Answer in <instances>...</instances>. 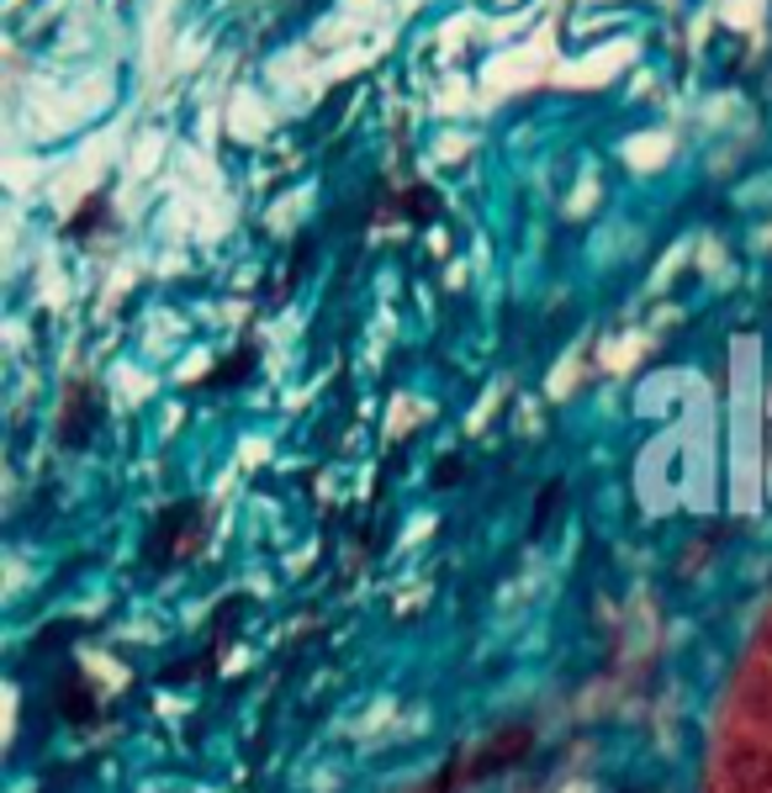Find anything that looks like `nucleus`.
<instances>
[{
	"label": "nucleus",
	"instance_id": "nucleus-1",
	"mask_svg": "<svg viewBox=\"0 0 772 793\" xmlns=\"http://www.w3.org/2000/svg\"><path fill=\"white\" fill-rule=\"evenodd\" d=\"M725 772H731L735 793H772V746L735 741L731 756H725Z\"/></svg>",
	"mask_w": 772,
	"mask_h": 793
},
{
	"label": "nucleus",
	"instance_id": "nucleus-2",
	"mask_svg": "<svg viewBox=\"0 0 772 793\" xmlns=\"http://www.w3.org/2000/svg\"><path fill=\"white\" fill-rule=\"evenodd\" d=\"M524 752H529V730H508V735H497V741H492V752L471 767V778H488V772H497V767L519 761Z\"/></svg>",
	"mask_w": 772,
	"mask_h": 793
},
{
	"label": "nucleus",
	"instance_id": "nucleus-3",
	"mask_svg": "<svg viewBox=\"0 0 772 793\" xmlns=\"http://www.w3.org/2000/svg\"><path fill=\"white\" fill-rule=\"evenodd\" d=\"M90 424H96V402H90V392H75L69 413H64V444H85Z\"/></svg>",
	"mask_w": 772,
	"mask_h": 793
},
{
	"label": "nucleus",
	"instance_id": "nucleus-4",
	"mask_svg": "<svg viewBox=\"0 0 772 793\" xmlns=\"http://www.w3.org/2000/svg\"><path fill=\"white\" fill-rule=\"evenodd\" d=\"M561 498H567V487H561V481L540 487V498H534V534H545V529H550V518H556V508H561Z\"/></svg>",
	"mask_w": 772,
	"mask_h": 793
},
{
	"label": "nucleus",
	"instance_id": "nucleus-5",
	"mask_svg": "<svg viewBox=\"0 0 772 793\" xmlns=\"http://www.w3.org/2000/svg\"><path fill=\"white\" fill-rule=\"evenodd\" d=\"M746 714L762 719V725H772V682H751V688H746Z\"/></svg>",
	"mask_w": 772,
	"mask_h": 793
},
{
	"label": "nucleus",
	"instance_id": "nucleus-6",
	"mask_svg": "<svg viewBox=\"0 0 772 793\" xmlns=\"http://www.w3.org/2000/svg\"><path fill=\"white\" fill-rule=\"evenodd\" d=\"M64 714H69V719H85V714H90V693H85L75 677L64 682Z\"/></svg>",
	"mask_w": 772,
	"mask_h": 793
},
{
	"label": "nucleus",
	"instance_id": "nucleus-7",
	"mask_svg": "<svg viewBox=\"0 0 772 793\" xmlns=\"http://www.w3.org/2000/svg\"><path fill=\"white\" fill-rule=\"evenodd\" d=\"M460 476H466V461H460V455H445V461L434 466V487H455Z\"/></svg>",
	"mask_w": 772,
	"mask_h": 793
},
{
	"label": "nucleus",
	"instance_id": "nucleus-8",
	"mask_svg": "<svg viewBox=\"0 0 772 793\" xmlns=\"http://www.w3.org/2000/svg\"><path fill=\"white\" fill-rule=\"evenodd\" d=\"M101 212H106V201H101V197H90V206H80V212H75V223H69V234H90Z\"/></svg>",
	"mask_w": 772,
	"mask_h": 793
},
{
	"label": "nucleus",
	"instance_id": "nucleus-9",
	"mask_svg": "<svg viewBox=\"0 0 772 793\" xmlns=\"http://www.w3.org/2000/svg\"><path fill=\"white\" fill-rule=\"evenodd\" d=\"M75 625H48V630L38 634V651H53V645H64V640H75Z\"/></svg>",
	"mask_w": 772,
	"mask_h": 793
},
{
	"label": "nucleus",
	"instance_id": "nucleus-10",
	"mask_svg": "<svg viewBox=\"0 0 772 793\" xmlns=\"http://www.w3.org/2000/svg\"><path fill=\"white\" fill-rule=\"evenodd\" d=\"M768 651H772V630H768Z\"/></svg>",
	"mask_w": 772,
	"mask_h": 793
}]
</instances>
